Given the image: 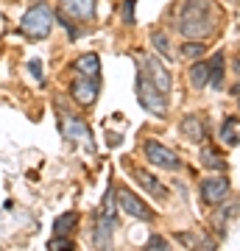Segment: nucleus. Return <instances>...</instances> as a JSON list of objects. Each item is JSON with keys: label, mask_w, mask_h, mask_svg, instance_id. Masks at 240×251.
<instances>
[{"label": "nucleus", "mask_w": 240, "mask_h": 251, "mask_svg": "<svg viewBox=\"0 0 240 251\" xmlns=\"http://www.w3.org/2000/svg\"><path fill=\"white\" fill-rule=\"evenodd\" d=\"M48 249H53V251H70V249H76V243H73V237L70 234H53L51 240H48Z\"/></svg>", "instance_id": "obj_24"}, {"label": "nucleus", "mask_w": 240, "mask_h": 251, "mask_svg": "<svg viewBox=\"0 0 240 251\" xmlns=\"http://www.w3.org/2000/svg\"><path fill=\"white\" fill-rule=\"evenodd\" d=\"M204 53H207V48H204L201 39H185V45L179 48V56H182V59H190V62L201 59Z\"/></svg>", "instance_id": "obj_22"}, {"label": "nucleus", "mask_w": 240, "mask_h": 251, "mask_svg": "<svg viewBox=\"0 0 240 251\" xmlns=\"http://www.w3.org/2000/svg\"><path fill=\"white\" fill-rule=\"evenodd\" d=\"M120 226L117 218H109L104 209L95 212V229H92V246L95 249H112V234Z\"/></svg>", "instance_id": "obj_7"}, {"label": "nucleus", "mask_w": 240, "mask_h": 251, "mask_svg": "<svg viewBox=\"0 0 240 251\" xmlns=\"http://www.w3.org/2000/svg\"><path fill=\"white\" fill-rule=\"evenodd\" d=\"M182 246H187V249H215V243L210 240V237H201V234L196 232H176L173 234Z\"/></svg>", "instance_id": "obj_19"}, {"label": "nucleus", "mask_w": 240, "mask_h": 251, "mask_svg": "<svg viewBox=\"0 0 240 251\" xmlns=\"http://www.w3.org/2000/svg\"><path fill=\"white\" fill-rule=\"evenodd\" d=\"M142 70L148 73V78L154 81V87H157L162 95H170V92H173V78H170V70L160 62V59H157V56H145Z\"/></svg>", "instance_id": "obj_10"}, {"label": "nucleus", "mask_w": 240, "mask_h": 251, "mask_svg": "<svg viewBox=\"0 0 240 251\" xmlns=\"http://www.w3.org/2000/svg\"><path fill=\"white\" fill-rule=\"evenodd\" d=\"M137 100H140V106L145 112H151L157 117H168V95H162L157 87H154V81L148 78V73L137 70Z\"/></svg>", "instance_id": "obj_3"}, {"label": "nucleus", "mask_w": 240, "mask_h": 251, "mask_svg": "<svg viewBox=\"0 0 240 251\" xmlns=\"http://www.w3.org/2000/svg\"><path fill=\"white\" fill-rule=\"evenodd\" d=\"M98 92H101V78H79L70 84V98L79 103V106H92L98 100Z\"/></svg>", "instance_id": "obj_8"}, {"label": "nucleus", "mask_w": 240, "mask_h": 251, "mask_svg": "<svg viewBox=\"0 0 240 251\" xmlns=\"http://www.w3.org/2000/svg\"><path fill=\"white\" fill-rule=\"evenodd\" d=\"M151 45H154V50L165 59V62H173V45H170V36L165 34V31H151Z\"/></svg>", "instance_id": "obj_17"}, {"label": "nucleus", "mask_w": 240, "mask_h": 251, "mask_svg": "<svg viewBox=\"0 0 240 251\" xmlns=\"http://www.w3.org/2000/svg\"><path fill=\"white\" fill-rule=\"evenodd\" d=\"M229 190H232V184H229V179L223 176V173H218V176H207L204 181H201V201L204 204H221L223 198L229 196Z\"/></svg>", "instance_id": "obj_11"}, {"label": "nucleus", "mask_w": 240, "mask_h": 251, "mask_svg": "<svg viewBox=\"0 0 240 251\" xmlns=\"http://www.w3.org/2000/svg\"><path fill=\"white\" fill-rule=\"evenodd\" d=\"M134 3H137V0H123V6H120V17H123V25H129V28L137 23V17H134Z\"/></svg>", "instance_id": "obj_25"}, {"label": "nucleus", "mask_w": 240, "mask_h": 251, "mask_svg": "<svg viewBox=\"0 0 240 251\" xmlns=\"http://www.w3.org/2000/svg\"><path fill=\"white\" fill-rule=\"evenodd\" d=\"M53 23H56L53 9H51V6H45L42 0H36L34 6L23 14V20H20V31H23L28 39L39 42V39H48V36H51Z\"/></svg>", "instance_id": "obj_2"}, {"label": "nucleus", "mask_w": 240, "mask_h": 251, "mask_svg": "<svg viewBox=\"0 0 240 251\" xmlns=\"http://www.w3.org/2000/svg\"><path fill=\"white\" fill-rule=\"evenodd\" d=\"M215 3L213 0H182L176 31L185 39H207L215 34Z\"/></svg>", "instance_id": "obj_1"}, {"label": "nucleus", "mask_w": 240, "mask_h": 251, "mask_svg": "<svg viewBox=\"0 0 240 251\" xmlns=\"http://www.w3.org/2000/svg\"><path fill=\"white\" fill-rule=\"evenodd\" d=\"M59 131H62V137L67 140V143H84L89 148V151H95V143H92V134H89L87 123L81 120V117L70 115V112H64V109H59Z\"/></svg>", "instance_id": "obj_4"}, {"label": "nucleus", "mask_w": 240, "mask_h": 251, "mask_svg": "<svg viewBox=\"0 0 240 251\" xmlns=\"http://www.w3.org/2000/svg\"><path fill=\"white\" fill-rule=\"evenodd\" d=\"M187 81H190V87L193 90H204L207 81H210V62H193L190 64V70H187Z\"/></svg>", "instance_id": "obj_15"}, {"label": "nucleus", "mask_w": 240, "mask_h": 251, "mask_svg": "<svg viewBox=\"0 0 240 251\" xmlns=\"http://www.w3.org/2000/svg\"><path fill=\"white\" fill-rule=\"evenodd\" d=\"M221 143L229 145V148H235V145L240 143V134H238V123H235V117L223 120V126H221Z\"/></svg>", "instance_id": "obj_23"}, {"label": "nucleus", "mask_w": 240, "mask_h": 251, "mask_svg": "<svg viewBox=\"0 0 240 251\" xmlns=\"http://www.w3.org/2000/svg\"><path fill=\"white\" fill-rule=\"evenodd\" d=\"M76 73L84 75V78H101V59L98 53H84L76 62Z\"/></svg>", "instance_id": "obj_16"}, {"label": "nucleus", "mask_w": 240, "mask_h": 251, "mask_svg": "<svg viewBox=\"0 0 240 251\" xmlns=\"http://www.w3.org/2000/svg\"><path fill=\"white\" fill-rule=\"evenodd\" d=\"M134 179L140 181V184L148 190L154 198H165V196H168V187H165V184H162V181L157 179L154 173H148V171H142V168H137V171H134Z\"/></svg>", "instance_id": "obj_14"}, {"label": "nucleus", "mask_w": 240, "mask_h": 251, "mask_svg": "<svg viewBox=\"0 0 240 251\" xmlns=\"http://www.w3.org/2000/svg\"><path fill=\"white\" fill-rule=\"evenodd\" d=\"M238 98H240V95H238Z\"/></svg>", "instance_id": "obj_30"}, {"label": "nucleus", "mask_w": 240, "mask_h": 251, "mask_svg": "<svg viewBox=\"0 0 240 251\" xmlns=\"http://www.w3.org/2000/svg\"><path fill=\"white\" fill-rule=\"evenodd\" d=\"M201 165L207 171H218V173H226V162H223L221 153H215L213 145H204L201 148Z\"/></svg>", "instance_id": "obj_18"}, {"label": "nucleus", "mask_w": 240, "mask_h": 251, "mask_svg": "<svg viewBox=\"0 0 240 251\" xmlns=\"http://www.w3.org/2000/svg\"><path fill=\"white\" fill-rule=\"evenodd\" d=\"M179 131H182V137L193 140V143H204V140H207L204 120H201V115H196V112H190V115L182 117V123H179Z\"/></svg>", "instance_id": "obj_12"}, {"label": "nucleus", "mask_w": 240, "mask_h": 251, "mask_svg": "<svg viewBox=\"0 0 240 251\" xmlns=\"http://www.w3.org/2000/svg\"><path fill=\"white\" fill-rule=\"evenodd\" d=\"M142 153H145L148 165H154V168H162V171H170V173L182 171V159L176 156V151H170L168 145L157 143V140H145Z\"/></svg>", "instance_id": "obj_5"}, {"label": "nucleus", "mask_w": 240, "mask_h": 251, "mask_svg": "<svg viewBox=\"0 0 240 251\" xmlns=\"http://www.w3.org/2000/svg\"><path fill=\"white\" fill-rule=\"evenodd\" d=\"M223 53H215L210 59V81H207V87H213V90H221L223 84Z\"/></svg>", "instance_id": "obj_21"}, {"label": "nucleus", "mask_w": 240, "mask_h": 251, "mask_svg": "<svg viewBox=\"0 0 240 251\" xmlns=\"http://www.w3.org/2000/svg\"><path fill=\"white\" fill-rule=\"evenodd\" d=\"M235 73H238V84L232 87V95H240V59H238V64H235Z\"/></svg>", "instance_id": "obj_28"}, {"label": "nucleus", "mask_w": 240, "mask_h": 251, "mask_svg": "<svg viewBox=\"0 0 240 251\" xmlns=\"http://www.w3.org/2000/svg\"><path fill=\"white\" fill-rule=\"evenodd\" d=\"M79 226V212L70 209V212H62V215L53 221V234H73Z\"/></svg>", "instance_id": "obj_20"}, {"label": "nucleus", "mask_w": 240, "mask_h": 251, "mask_svg": "<svg viewBox=\"0 0 240 251\" xmlns=\"http://www.w3.org/2000/svg\"><path fill=\"white\" fill-rule=\"evenodd\" d=\"M59 11L76 23H92L98 14V3L95 0H59Z\"/></svg>", "instance_id": "obj_9"}, {"label": "nucleus", "mask_w": 240, "mask_h": 251, "mask_svg": "<svg viewBox=\"0 0 240 251\" xmlns=\"http://www.w3.org/2000/svg\"><path fill=\"white\" fill-rule=\"evenodd\" d=\"M28 70H31V75H34L36 81H42V62H39V59H31V62H28Z\"/></svg>", "instance_id": "obj_27"}, {"label": "nucleus", "mask_w": 240, "mask_h": 251, "mask_svg": "<svg viewBox=\"0 0 240 251\" xmlns=\"http://www.w3.org/2000/svg\"><path fill=\"white\" fill-rule=\"evenodd\" d=\"M145 249H157V251L170 249V240H168V237H162V234H151V237L145 240Z\"/></svg>", "instance_id": "obj_26"}, {"label": "nucleus", "mask_w": 240, "mask_h": 251, "mask_svg": "<svg viewBox=\"0 0 240 251\" xmlns=\"http://www.w3.org/2000/svg\"><path fill=\"white\" fill-rule=\"evenodd\" d=\"M31 3H36V0H31Z\"/></svg>", "instance_id": "obj_29"}, {"label": "nucleus", "mask_w": 240, "mask_h": 251, "mask_svg": "<svg viewBox=\"0 0 240 251\" xmlns=\"http://www.w3.org/2000/svg\"><path fill=\"white\" fill-rule=\"evenodd\" d=\"M115 201H117V206L123 209L126 215L137 218V221H154V218H157V212H154L151 206L145 204L137 193H132L129 187H117L115 190Z\"/></svg>", "instance_id": "obj_6"}, {"label": "nucleus", "mask_w": 240, "mask_h": 251, "mask_svg": "<svg viewBox=\"0 0 240 251\" xmlns=\"http://www.w3.org/2000/svg\"><path fill=\"white\" fill-rule=\"evenodd\" d=\"M238 209L240 206L235 204V201H226V198H223L221 204H215V215H213V226L215 229H218V234H226V224H229L232 218L238 215Z\"/></svg>", "instance_id": "obj_13"}]
</instances>
